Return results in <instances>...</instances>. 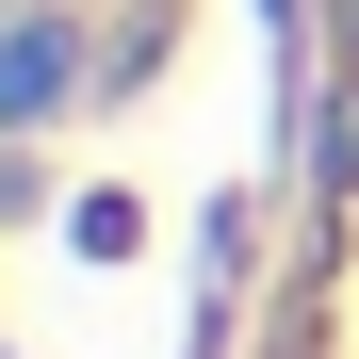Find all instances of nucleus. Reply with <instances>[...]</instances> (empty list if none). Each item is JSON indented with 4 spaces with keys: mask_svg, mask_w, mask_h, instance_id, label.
Wrapping results in <instances>:
<instances>
[{
    "mask_svg": "<svg viewBox=\"0 0 359 359\" xmlns=\"http://www.w3.org/2000/svg\"><path fill=\"white\" fill-rule=\"evenodd\" d=\"M245 131L262 0H0V359H163Z\"/></svg>",
    "mask_w": 359,
    "mask_h": 359,
    "instance_id": "obj_1",
    "label": "nucleus"
}]
</instances>
